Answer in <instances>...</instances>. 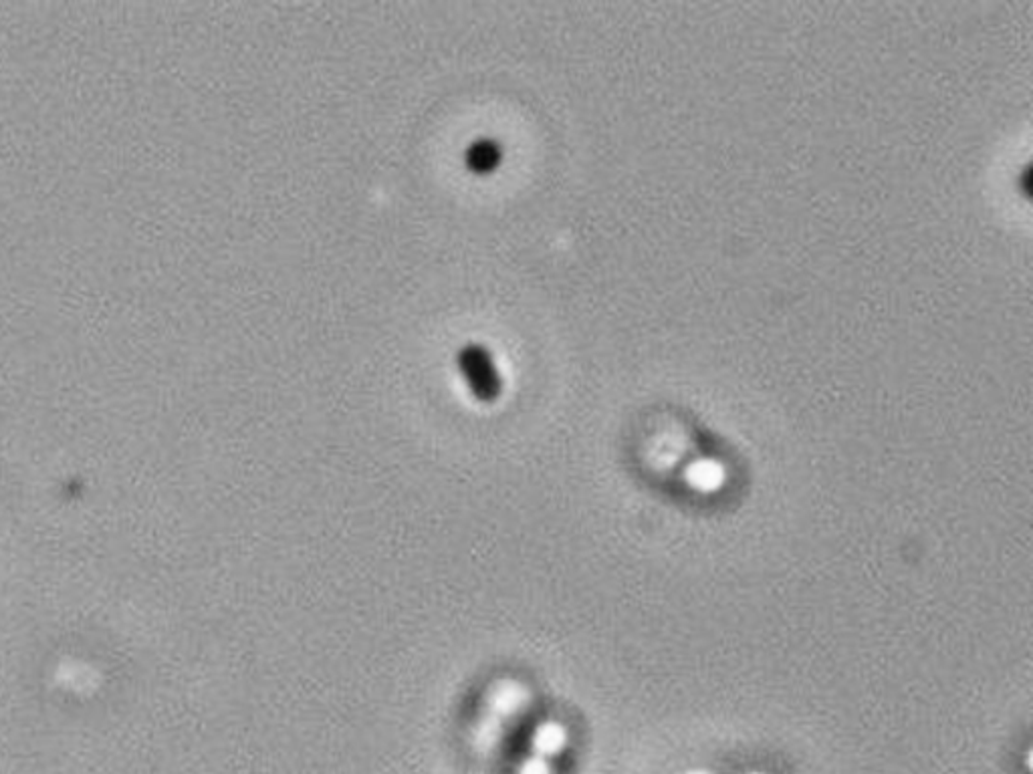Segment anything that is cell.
I'll return each mask as SVG.
<instances>
[{"mask_svg":"<svg viewBox=\"0 0 1033 774\" xmlns=\"http://www.w3.org/2000/svg\"><path fill=\"white\" fill-rule=\"evenodd\" d=\"M458 363H461L463 373L467 375L477 396L495 398V394L501 390V381H499V373L495 369L493 357L485 347L467 345L461 353H458Z\"/></svg>","mask_w":1033,"mask_h":774,"instance_id":"obj_1","label":"cell"},{"mask_svg":"<svg viewBox=\"0 0 1033 774\" xmlns=\"http://www.w3.org/2000/svg\"><path fill=\"white\" fill-rule=\"evenodd\" d=\"M501 148L491 140L475 142L467 152V166L475 174H489L501 164Z\"/></svg>","mask_w":1033,"mask_h":774,"instance_id":"obj_2","label":"cell"},{"mask_svg":"<svg viewBox=\"0 0 1033 774\" xmlns=\"http://www.w3.org/2000/svg\"><path fill=\"white\" fill-rule=\"evenodd\" d=\"M563 742H565V732L555 722H547V724L539 726L535 732V738H533L537 752H541L543 756L555 754L563 746Z\"/></svg>","mask_w":1033,"mask_h":774,"instance_id":"obj_3","label":"cell"},{"mask_svg":"<svg viewBox=\"0 0 1033 774\" xmlns=\"http://www.w3.org/2000/svg\"><path fill=\"white\" fill-rule=\"evenodd\" d=\"M719 478H721V472H719V470H711V468H697L695 484H697V486H711V484H719Z\"/></svg>","mask_w":1033,"mask_h":774,"instance_id":"obj_4","label":"cell"},{"mask_svg":"<svg viewBox=\"0 0 1033 774\" xmlns=\"http://www.w3.org/2000/svg\"><path fill=\"white\" fill-rule=\"evenodd\" d=\"M519 774H549V766L543 758H529L523 766H521V772Z\"/></svg>","mask_w":1033,"mask_h":774,"instance_id":"obj_5","label":"cell"}]
</instances>
